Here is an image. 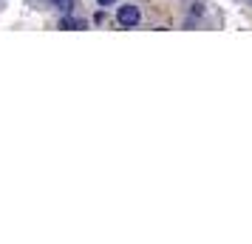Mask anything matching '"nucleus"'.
Segmentation results:
<instances>
[{"label":"nucleus","mask_w":252,"mask_h":244,"mask_svg":"<svg viewBox=\"0 0 252 244\" xmlns=\"http://www.w3.org/2000/svg\"><path fill=\"white\" fill-rule=\"evenodd\" d=\"M96 3H99V6H111V3H114V0H96Z\"/></svg>","instance_id":"4"},{"label":"nucleus","mask_w":252,"mask_h":244,"mask_svg":"<svg viewBox=\"0 0 252 244\" xmlns=\"http://www.w3.org/2000/svg\"><path fill=\"white\" fill-rule=\"evenodd\" d=\"M82 26H85V23H80V20H74L71 14H65V17L60 20V29H82Z\"/></svg>","instance_id":"2"},{"label":"nucleus","mask_w":252,"mask_h":244,"mask_svg":"<svg viewBox=\"0 0 252 244\" xmlns=\"http://www.w3.org/2000/svg\"><path fill=\"white\" fill-rule=\"evenodd\" d=\"M116 20H119V26H125V29H133V26H139V20H142V12H139V6H119V12H116Z\"/></svg>","instance_id":"1"},{"label":"nucleus","mask_w":252,"mask_h":244,"mask_svg":"<svg viewBox=\"0 0 252 244\" xmlns=\"http://www.w3.org/2000/svg\"><path fill=\"white\" fill-rule=\"evenodd\" d=\"M54 3L63 14H71V9H74V0H54Z\"/></svg>","instance_id":"3"}]
</instances>
